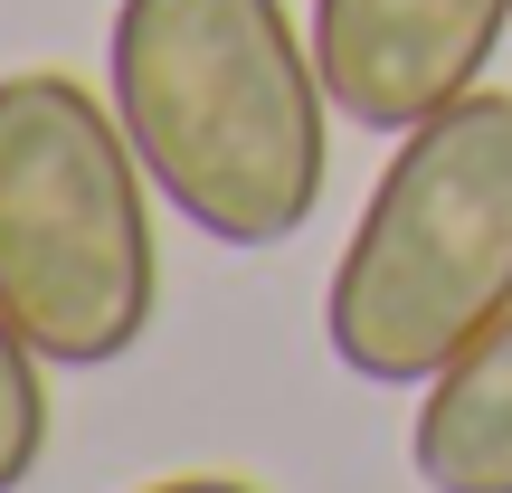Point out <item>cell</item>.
Listing matches in <instances>:
<instances>
[{"mask_svg":"<svg viewBox=\"0 0 512 493\" xmlns=\"http://www.w3.org/2000/svg\"><path fill=\"white\" fill-rule=\"evenodd\" d=\"M105 76L152 190L209 247H285L332 171V95L285 0H114Z\"/></svg>","mask_w":512,"mask_h":493,"instance_id":"1","label":"cell"},{"mask_svg":"<svg viewBox=\"0 0 512 493\" xmlns=\"http://www.w3.org/2000/svg\"><path fill=\"white\" fill-rule=\"evenodd\" d=\"M494 313H512V95L475 86L380 162L323 285V342L370 389H427Z\"/></svg>","mask_w":512,"mask_h":493,"instance_id":"2","label":"cell"},{"mask_svg":"<svg viewBox=\"0 0 512 493\" xmlns=\"http://www.w3.org/2000/svg\"><path fill=\"white\" fill-rule=\"evenodd\" d=\"M152 200L114 95L57 67L0 76V313L48 370H105L143 342L162 294Z\"/></svg>","mask_w":512,"mask_h":493,"instance_id":"3","label":"cell"},{"mask_svg":"<svg viewBox=\"0 0 512 493\" xmlns=\"http://www.w3.org/2000/svg\"><path fill=\"white\" fill-rule=\"evenodd\" d=\"M304 29L332 114L399 143L408 124L484 86L512 29V0H313Z\"/></svg>","mask_w":512,"mask_h":493,"instance_id":"4","label":"cell"},{"mask_svg":"<svg viewBox=\"0 0 512 493\" xmlns=\"http://www.w3.org/2000/svg\"><path fill=\"white\" fill-rule=\"evenodd\" d=\"M408 475L427 493H512V313H494L418 389Z\"/></svg>","mask_w":512,"mask_h":493,"instance_id":"5","label":"cell"},{"mask_svg":"<svg viewBox=\"0 0 512 493\" xmlns=\"http://www.w3.org/2000/svg\"><path fill=\"white\" fill-rule=\"evenodd\" d=\"M38 370L48 361L29 351V332L0 313V493H19L48 456V380Z\"/></svg>","mask_w":512,"mask_h":493,"instance_id":"6","label":"cell"},{"mask_svg":"<svg viewBox=\"0 0 512 493\" xmlns=\"http://www.w3.org/2000/svg\"><path fill=\"white\" fill-rule=\"evenodd\" d=\"M143 493H256L238 475H171V484H143Z\"/></svg>","mask_w":512,"mask_h":493,"instance_id":"7","label":"cell"}]
</instances>
